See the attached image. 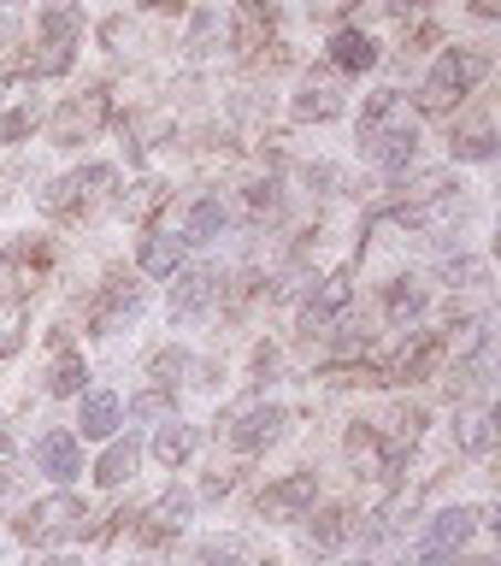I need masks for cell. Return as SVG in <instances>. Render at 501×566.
<instances>
[{
    "label": "cell",
    "instance_id": "ba28073f",
    "mask_svg": "<svg viewBox=\"0 0 501 566\" xmlns=\"http://www.w3.org/2000/svg\"><path fill=\"white\" fill-rule=\"evenodd\" d=\"M283 424V407H242V413H230V442L237 449H260V442H272Z\"/></svg>",
    "mask_w": 501,
    "mask_h": 566
},
{
    "label": "cell",
    "instance_id": "52a82bcc",
    "mask_svg": "<svg viewBox=\"0 0 501 566\" xmlns=\"http://www.w3.org/2000/svg\"><path fill=\"white\" fill-rule=\"evenodd\" d=\"M313 495H319V478L295 472V478H283V484H272L260 495V513H272V520H295V513L313 507Z\"/></svg>",
    "mask_w": 501,
    "mask_h": 566
},
{
    "label": "cell",
    "instance_id": "d4e9b609",
    "mask_svg": "<svg viewBox=\"0 0 501 566\" xmlns=\"http://www.w3.org/2000/svg\"><path fill=\"white\" fill-rule=\"evenodd\" d=\"M77 384H83V360H71V354H65V360L53 366V396H77Z\"/></svg>",
    "mask_w": 501,
    "mask_h": 566
},
{
    "label": "cell",
    "instance_id": "4fadbf2b",
    "mask_svg": "<svg viewBox=\"0 0 501 566\" xmlns=\"http://www.w3.org/2000/svg\"><path fill=\"white\" fill-rule=\"evenodd\" d=\"M472 525H478V513H467V507H442L437 520H431V531H425V543L431 548H460L472 537Z\"/></svg>",
    "mask_w": 501,
    "mask_h": 566
},
{
    "label": "cell",
    "instance_id": "44dd1931",
    "mask_svg": "<svg viewBox=\"0 0 501 566\" xmlns=\"http://www.w3.org/2000/svg\"><path fill=\"white\" fill-rule=\"evenodd\" d=\"M431 366H437V343H431V336H419L414 348H401V366H396V371H401L407 384H414V378H425Z\"/></svg>",
    "mask_w": 501,
    "mask_h": 566
},
{
    "label": "cell",
    "instance_id": "e0dca14e",
    "mask_svg": "<svg viewBox=\"0 0 501 566\" xmlns=\"http://www.w3.org/2000/svg\"><path fill=\"white\" fill-rule=\"evenodd\" d=\"M189 520V495L184 490H171V495H159L154 513H148V537H166V531H184Z\"/></svg>",
    "mask_w": 501,
    "mask_h": 566
},
{
    "label": "cell",
    "instance_id": "3957f363",
    "mask_svg": "<svg viewBox=\"0 0 501 566\" xmlns=\"http://www.w3.org/2000/svg\"><path fill=\"white\" fill-rule=\"evenodd\" d=\"M77 35H83V18L71 12V7L42 12V53H30V77H60V71L71 65Z\"/></svg>",
    "mask_w": 501,
    "mask_h": 566
},
{
    "label": "cell",
    "instance_id": "4316f807",
    "mask_svg": "<svg viewBox=\"0 0 501 566\" xmlns=\"http://www.w3.org/2000/svg\"><path fill=\"white\" fill-rule=\"evenodd\" d=\"M131 413H136V419H166V413H171V396H166V389H148V396L131 401Z\"/></svg>",
    "mask_w": 501,
    "mask_h": 566
},
{
    "label": "cell",
    "instance_id": "f546056e",
    "mask_svg": "<svg viewBox=\"0 0 501 566\" xmlns=\"http://www.w3.org/2000/svg\"><path fill=\"white\" fill-rule=\"evenodd\" d=\"M18 136H30V113H0V148Z\"/></svg>",
    "mask_w": 501,
    "mask_h": 566
},
{
    "label": "cell",
    "instance_id": "8992f818",
    "mask_svg": "<svg viewBox=\"0 0 501 566\" xmlns=\"http://www.w3.org/2000/svg\"><path fill=\"white\" fill-rule=\"evenodd\" d=\"M35 467H42L48 478H60V484H71V478L83 472L77 437H71V431H42V437H35Z\"/></svg>",
    "mask_w": 501,
    "mask_h": 566
},
{
    "label": "cell",
    "instance_id": "83f0119b",
    "mask_svg": "<svg viewBox=\"0 0 501 566\" xmlns=\"http://www.w3.org/2000/svg\"><path fill=\"white\" fill-rule=\"evenodd\" d=\"M230 560H242V543H237V537H225V543H207V548H201V566H230Z\"/></svg>",
    "mask_w": 501,
    "mask_h": 566
},
{
    "label": "cell",
    "instance_id": "4dcf8cb0",
    "mask_svg": "<svg viewBox=\"0 0 501 566\" xmlns=\"http://www.w3.org/2000/svg\"><path fill=\"white\" fill-rule=\"evenodd\" d=\"M425 566H460V560H442V555H425Z\"/></svg>",
    "mask_w": 501,
    "mask_h": 566
},
{
    "label": "cell",
    "instance_id": "484cf974",
    "mask_svg": "<svg viewBox=\"0 0 501 566\" xmlns=\"http://www.w3.org/2000/svg\"><path fill=\"white\" fill-rule=\"evenodd\" d=\"M343 531H348V525H343V513H319V525L307 531V537H313L319 548H336V543H343Z\"/></svg>",
    "mask_w": 501,
    "mask_h": 566
},
{
    "label": "cell",
    "instance_id": "7402d4cb",
    "mask_svg": "<svg viewBox=\"0 0 501 566\" xmlns=\"http://www.w3.org/2000/svg\"><path fill=\"white\" fill-rule=\"evenodd\" d=\"M490 154H495L490 124H472V130H460V136H455V159H490Z\"/></svg>",
    "mask_w": 501,
    "mask_h": 566
},
{
    "label": "cell",
    "instance_id": "7a4b0ae2",
    "mask_svg": "<svg viewBox=\"0 0 501 566\" xmlns=\"http://www.w3.org/2000/svg\"><path fill=\"white\" fill-rule=\"evenodd\" d=\"M490 71V60L478 48H455V53H442V60L431 65V77H425V106L431 113H442V106H455V101H467V88L478 83Z\"/></svg>",
    "mask_w": 501,
    "mask_h": 566
},
{
    "label": "cell",
    "instance_id": "5b68a950",
    "mask_svg": "<svg viewBox=\"0 0 501 566\" xmlns=\"http://www.w3.org/2000/svg\"><path fill=\"white\" fill-rule=\"evenodd\" d=\"M101 124H106V95H101V88H88V95L65 101L60 113H53V142H60V148H77V142H88Z\"/></svg>",
    "mask_w": 501,
    "mask_h": 566
},
{
    "label": "cell",
    "instance_id": "9a60e30c",
    "mask_svg": "<svg viewBox=\"0 0 501 566\" xmlns=\"http://www.w3.org/2000/svg\"><path fill=\"white\" fill-rule=\"evenodd\" d=\"M331 48H336V65H343V71H372V65H378V42L361 35V30H343Z\"/></svg>",
    "mask_w": 501,
    "mask_h": 566
},
{
    "label": "cell",
    "instance_id": "7c38bea8",
    "mask_svg": "<svg viewBox=\"0 0 501 566\" xmlns=\"http://www.w3.org/2000/svg\"><path fill=\"white\" fill-rule=\"evenodd\" d=\"M348 295H354L348 277H325V283H319V295L307 301V307H301V325L313 331V325H325V318H336V313L348 307Z\"/></svg>",
    "mask_w": 501,
    "mask_h": 566
},
{
    "label": "cell",
    "instance_id": "30bf717a",
    "mask_svg": "<svg viewBox=\"0 0 501 566\" xmlns=\"http://www.w3.org/2000/svg\"><path fill=\"white\" fill-rule=\"evenodd\" d=\"M136 307H142V283L136 277H106V295H101V307H95V331L106 336L118 318H131Z\"/></svg>",
    "mask_w": 501,
    "mask_h": 566
},
{
    "label": "cell",
    "instance_id": "ffe728a7",
    "mask_svg": "<svg viewBox=\"0 0 501 566\" xmlns=\"http://www.w3.org/2000/svg\"><path fill=\"white\" fill-rule=\"evenodd\" d=\"M136 472V442H113V449H106L101 454V484H124V478H131Z\"/></svg>",
    "mask_w": 501,
    "mask_h": 566
},
{
    "label": "cell",
    "instance_id": "ac0fdd59",
    "mask_svg": "<svg viewBox=\"0 0 501 566\" xmlns=\"http://www.w3.org/2000/svg\"><path fill=\"white\" fill-rule=\"evenodd\" d=\"M295 113L301 118H336V113H343V95H336L331 83H307V88H301V101H295Z\"/></svg>",
    "mask_w": 501,
    "mask_h": 566
},
{
    "label": "cell",
    "instance_id": "1f68e13d",
    "mask_svg": "<svg viewBox=\"0 0 501 566\" xmlns=\"http://www.w3.org/2000/svg\"><path fill=\"white\" fill-rule=\"evenodd\" d=\"M148 7H171V12H177V7H184V0H148Z\"/></svg>",
    "mask_w": 501,
    "mask_h": 566
},
{
    "label": "cell",
    "instance_id": "d6986e66",
    "mask_svg": "<svg viewBox=\"0 0 501 566\" xmlns=\"http://www.w3.org/2000/svg\"><path fill=\"white\" fill-rule=\"evenodd\" d=\"M154 454L166 460V467H184V460L195 454V431L189 424H166V431L154 437Z\"/></svg>",
    "mask_w": 501,
    "mask_h": 566
},
{
    "label": "cell",
    "instance_id": "f1b7e54d",
    "mask_svg": "<svg viewBox=\"0 0 501 566\" xmlns=\"http://www.w3.org/2000/svg\"><path fill=\"white\" fill-rule=\"evenodd\" d=\"M460 442H467L472 454H484V449H490V419H484V413L467 419V431H460Z\"/></svg>",
    "mask_w": 501,
    "mask_h": 566
},
{
    "label": "cell",
    "instance_id": "d6a6232c",
    "mask_svg": "<svg viewBox=\"0 0 501 566\" xmlns=\"http://www.w3.org/2000/svg\"><path fill=\"white\" fill-rule=\"evenodd\" d=\"M0 454H7V431H0Z\"/></svg>",
    "mask_w": 501,
    "mask_h": 566
},
{
    "label": "cell",
    "instance_id": "6da1fadb",
    "mask_svg": "<svg viewBox=\"0 0 501 566\" xmlns=\"http://www.w3.org/2000/svg\"><path fill=\"white\" fill-rule=\"evenodd\" d=\"M361 148L378 159V166H407V159H414L419 130H414V118L401 113L396 88H384V95L366 101V113H361Z\"/></svg>",
    "mask_w": 501,
    "mask_h": 566
},
{
    "label": "cell",
    "instance_id": "603a6c76",
    "mask_svg": "<svg viewBox=\"0 0 501 566\" xmlns=\"http://www.w3.org/2000/svg\"><path fill=\"white\" fill-rule=\"evenodd\" d=\"M389 313H396V318H419V313H425V290L401 277L396 290H389Z\"/></svg>",
    "mask_w": 501,
    "mask_h": 566
},
{
    "label": "cell",
    "instance_id": "9c48e42d",
    "mask_svg": "<svg viewBox=\"0 0 501 566\" xmlns=\"http://www.w3.org/2000/svg\"><path fill=\"white\" fill-rule=\"evenodd\" d=\"M219 295V272H184L171 290V318H201Z\"/></svg>",
    "mask_w": 501,
    "mask_h": 566
},
{
    "label": "cell",
    "instance_id": "5bb4252c",
    "mask_svg": "<svg viewBox=\"0 0 501 566\" xmlns=\"http://www.w3.org/2000/svg\"><path fill=\"white\" fill-rule=\"evenodd\" d=\"M184 237H171V230H159V237H148V248H142V265H148L154 277H171L177 265H184Z\"/></svg>",
    "mask_w": 501,
    "mask_h": 566
},
{
    "label": "cell",
    "instance_id": "cb8c5ba5",
    "mask_svg": "<svg viewBox=\"0 0 501 566\" xmlns=\"http://www.w3.org/2000/svg\"><path fill=\"white\" fill-rule=\"evenodd\" d=\"M184 366H189V354H184V348H166V354H154V366H148V371H154V384H159V389H171Z\"/></svg>",
    "mask_w": 501,
    "mask_h": 566
},
{
    "label": "cell",
    "instance_id": "8fae6325",
    "mask_svg": "<svg viewBox=\"0 0 501 566\" xmlns=\"http://www.w3.org/2000/svg\"><path fill=\"white\" fill-rule=\"evenodd\" d=\"M77 431H83V437H113V431H118V396H113V389H88Z\"/></svg>",
    "mask_w": 501,
    "mask_h": 566
},
{
    "label": "cell",
    "instance_id": "277c9868",
    "mask_svg": "<svg viewBox=\"0 0 501 566\" xmlns=\"http://www.w3.org/2000/svg\"><path fill=\"white\" fill-rule=\"evenodd\" d=\"M77 525H83V502H77V495H48V502H35L24 513V525H18V531H24L30 543H60Z\"/></svg>",
    "mask_w": 501,
    "mask_h": 566
},
{
    "label": "cell",
    "instance_id": "2e32d148",
    "mask_svg": "<svg viewBox=\"0 0 501 566\" xmlns=\"http://www.w3.org/2000/svg\"><path fill=\"white\" fill-rule=\"evenodd\" d=\"M225 219H230L225 201H212V195H207V201H195V207H189V237H184V242H219Z\"/></svg>",
    "mask_w": 501,
    "mask_h": 566
}]
</instances>
